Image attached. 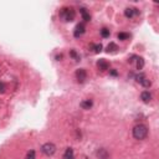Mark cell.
I'll return each instance as SVG.
<instances>
[{
	"instance_id": "6da1fadb",
	"label": "cell",
	"mask_w": 159,
	"mask_h": 159,
	"mask_svg": "<svg viewBox=\"0 0 159 159\" xmlns=\"http://www.w3.org/2000/svg\"><path fill=\"white\" fill-rule=\"evenodd\" d=\"M59 15H60V19L62 20V21L71 23L76 18V11H75V9L72 8V6H64V8L60 9Z\"/></svg>"
},
{
	"instance_id": "7a4b0ae2",
	"label": "cell",
	"mask_w": 159,
	"mask_h": 159,
	"mask_svg": "<svg viewBox=\"0 0 159 159\" xmlns=\"http://www.w3.org/2000/svg\"><path fill=\"white\" fill-rule=\"evenodd\" d=\"M132 134H133V138L137 141H143L146 139L147 136H148V127L146 124H136L132 129Z\"/></svg>"
},
{
	"instance_id": "3957f363",
	"label": "cell",
	"mask_w": 159,
	"mask_h": 159,
	"mask_svg": "<svg viewBox=\"0 0 159 159\" xmlns=\"http://www.w3.org/2000/svg\"><path fill=\"white\" fill-rule=\"evenodd\" d=\"M41 152H42V154H45L46 157H52L56 153V146H55L52 142H47L41 146Z\"/></svg>"
},
{
	"instance_id": "277c9868",
	"label": "cell",
	"mask_w": 159,
	"mask_h": 159,
	"mask_svg": "<svg viewBox=\"0 0 159 159\" xmlns=\"http://www.w3.org/2000/svg\"><path fill=\"white\" fill-rule=\"evenodd\" d=\"M136 81L138 82V84H141L143 87H146V88H148V87H150L152 86V82L148 80V77L144 73H138V75H136Z\"/></svg>"
},
{
	"instance_id": "5b68a950",
	"label": "cell",
	"mask_w": 159,
	"mask_h": 159,
	"mask_svg": "<svg viewBox=\"0 0 159 159\" xmlns=\"http://www.w3.org/2000/svg\"><path fill=\"white\" fill-rule=\"evenodd\" d=\"M75 77L78 84H84L87 80V71L85 68H78V70H76V72H75Z\"/></svg>"
},
{
	"instance_id": "8992f818",
	"label": "cell",
	"mask_w": 159,
	"mask_h": 159,
	"mask_svg": "<svg viewBox=\"0 0 159 159\" xmlns=\"http://www.w3.org/2000/svg\"><path fill=\"white\" fill-rule=\"evenodd\" d=\"M86 32V26H85V24L84 23H80L78 25H76V27H75V30H73V36L76 37V39H78V37H81Z\"/></svg>"
},
{
	"instance_id": "52a82bcc",
	"label": "cell",
	"mask_w": 159,
	"mask_h": 159,
	"mask_svg": "<svg viewBox=\"0 0 159 159\" xmlns=\"http://www.w3.org/2000/svg\"><path fill=\"white\" fill-rule=\"evenodd\" d=\"M137 15H139V10H138L137 8H127L126 10H124V16H126L127 19H133Z\"/></svg>"
},
{
	"instance_id": "ba28073f",
	"label": "cell",
	"mask_w": 159,
	"mask_h": 159,
	"mask_svg": "<svg viewBox=\"0 0 159 159\" xmlns=\"http://www.w3.org/2000/svg\"><path fill=\"white\" fill-rule=\"evenodd\" d=\"M96 157L98 159H109V153L106 148H98L96 152Z\"/></svg>"
},
{
	"instance_id": "9c48e42d",
	"label": "cell",
	"mask_w": 159,
	"mask_h": 159,
	"mask_svg": "<svg viewBox=\"0 0 159 159\" xmlns=\"http://www.w3.org/2000/svg\"><path fill=\"white\" fill-rule=\"evenodd\" d=\"M97 68H98L100 71H102V72L103 71H107L108 68H109V64H108V62L105 59H101V60L97 61Z\"/></svg>"
},
{
	"instance_id": "30bf717a",
	"label": "cell",
	"mask_w": 159,
	"mask_h": 159,
	"mask_svg": "<svg viewBox=\"0 0 159 159\" xmlns=\"http://www.w3.org/2000/svg\"><path fill=\"white\" fill-rule=\"evenodd\" d=\"M141 100L143 103H150L152 100H153V96H152V93L149 91H143L141 93Z\"/></svg>"
},
{
	"instance_id": "8fae6325",
	"label": "cell",
	"mask_w": 159,
	"mask_h": 159,
	"mask_svg": "<svg viewBox=\"0 0 159 159\" xmlns=\"http://www.w3.org/2000/svg\"><path fill=\"white\" fill-rule=\"evenodd\" d=\"M80 14H81L82 20H84L85 23H89V21H91V15H89V12L87 11L86 8H80Z\"/></svg>"
},
{
	"instance_id": "7c38bea8",
	"label": "cell",
	"mask_w": 159,
	"mask_h": 159,
	"mask_svg": "<svg viewBox=\"0 0 159 159\" xmlns=\"http://www.w3.org/2000/svg\"><path fill=\"white\" fill-rule=\"evenodd\" d=\"M80 107L82 109H91L93 107V101L92 100H84L80 103Z\"/></svg>"
},
{
	"instance_id": "4fadbf2b",
	"label": "cell",
	"mask_w": 159,
	"mask_h": 159,
	"mask_svg": "<svg viewBox=\"0 0 159 159\" xmlns=\"http://www.w3.org/2000/svg\"><path fill=\"white\" fill-rule=\"evenodd\" d=\"M64 159H75V152L72 148H66L64 153Z\"/></svg>"
},
{
	"instance_id": "5bb4252c",
	"label": "cell",
	"mask_w": 159,
	"mask_h": 159,
	"mask_svg": "<svg viewBox=\"0 0 159 159\" xmlns=\"http://www.w3.org/2000/svg\"><path fill=\"white\" fill-rule=\"evenodd\" d=\"M117 50H118V46H117V44H114V42H109V45L107 46V52L108 53H114V52H117Z\"/></svg>"
},
{
	"instance_id": "9a60e30c",
	"label": "cell",
	"mask_w": 159,
	"mask_h": 159,
	"mask_svg": "<svg viewBox=\"0 0 159 159\" xmlns=\"http://www.w3.org/2000/svg\"><path fill=\"white\" fill-rule=\"evenodd\" d=\"M129 36H130V35H129L128 32H118V35H117L118 40H121V41H126V40H128Z\"/></svg>"
},
{
	"instance_id": "2e32d148",
	"label": "cell",
	"mask_w": 159,
	"mask_h": 159,
	"mask_svg": "<svg viewBox=\"0 0 159 159\" xmlns=\"http://www.w3.org/2000/svg\"><path fill=\"white\" fill-rule=\"evenodd\" d=\"M136 66H137V70H142V68L144 67V60H143V57H137Z\"/></svg>"
},
{
	"instance_id": "e0dca14e",
	"label": "cell",
	"mask_w": 159,
	"mask_h": 159,
	"mask_svg": "<svg viewBox=\"0 0 159 159\" xmlns=\"http://www.w3.org/2000/svg\"><path fill=\"white\" fill-rule=\"evenodd\" d=\"M100 32H101V36H102L103 39H107V37H109V35H111V31L107 29V27H103V29H101Z\"/></svg>"
},
{
	"instance_id": "ac0fdd59",
	"label": "cell",
	"mask_w": 159,
	"mask_h": 159,
	"mask_svg": "<svg viewBox=\"0 0 159 159\" xmlns=\"http://www.w3.org/2000/svg\"><path fill=\"white\" fill-rule=\"evenodd\" d=\"M25 159H36V153H35V150H34V149H30V150L26 153Z\"/></svg>"
},
{
	"instance_id": "d6986e66",
	"label": "cell",
	"mask_w": 159,
	"mask_h": 159,
	"mask_svg": "<svg viewBox=\"0 0 159 159\" xmlns=\"http://www.w3.org/2000/svg\"><path fill=\"white\" fill-rule=\"evenodd\" d=\"M70 56H71L75 61H80V55L76 52V50H71V51H70Z\"/></svg>"
},
{
	"instance_id": "ffe728a7",
	"label": "cell",
	"mask_w": 159,
	"mask_h": 159,
	"mask_svg": "<svg viewBox=\"0 0 159 159\" xmlns=\"http://www.w3.org/2000/svg\"><path fill=\"white\" fill-rule=\"evenodd\" d=\"M102 49H103V46H102L101 44L93 45V51H95V53H100V52L102 51Z\"/></svg>"
},
{
	"instance_id": "44dd1931",
	"label": "cell",
	"mask_w": 159,
	"mask_h": 159,
	"mask_svg": "<svg viewBox=\"0 0 159 159\" xmlns=\"http://www.w3.org/2000/svg\"><path fill=\"white\" fill-rule=\"evenodd\" d=\"M5 84H4V82H1V81H0V92H5Z\"/></svg>"
},
{
	"instance_id": "7402d4cb",
	"label": "cell",
	"mask_w": 159,
	"mask_h": 159,
	"mask_svg": "<svg viewBox=\"0 0 159 159\" xmlns=\"http://www.w3.org/2000/svg\"><path fill=\"white\" fill-rule=\"evenodd\" d=\"M109 75H111V76H117V75H118V72H117V71L114 70V68H113V70H111V71H109Z\"/></svg>"
},
{
	"instance_id": "603a6c76",
	"label": "cell",
	"mask_w": 159,
	"mask_h": 159,
	"mask_svg": "<svg viewBox=\"0 0 159 159\" xmlns=\"http://www.w3.org/2000/svg\"><path fill=\"white\" fill-rule=\"evenodd\" d=\"M62 57H64V56H62V53H61V55H57V56H56V60H57V61H61Z\"/></svg>"
}]
</instances>
